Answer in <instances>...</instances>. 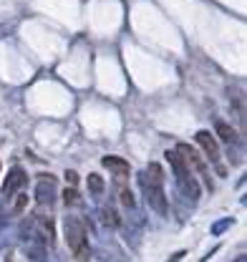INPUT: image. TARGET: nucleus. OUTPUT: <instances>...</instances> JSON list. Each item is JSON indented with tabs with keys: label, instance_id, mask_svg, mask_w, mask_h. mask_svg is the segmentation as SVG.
Returning a JSON list of instances; mask_svg holds the SVG:
<instances>
[{
	"label": "nucleus",
	"instance_id": "obj_1",
	"mask_svg": "<svg viewBox=\"0 0 247 262\" xmlns=\"http://www.w3.org/2000/svg\"><path fill=\"white\" fill-rule=\"evenodd\" d=\"M66 242L73 252V257L78 262H86L91 257V247H89V232L86 227L76 220V217H68L66 220Z\"/></svg>",
	"mask_w": 247,
	"mask_h": 262
},
{
	"label": "nucleus",
	"instance_id": "obj_2",
	"mask_svg": "<svg viewBox=\"0 0 247 262\" xmlns=\"http://www.w3.org/2000/svg\"><path fill=\"white\" fill-rule=\"evenodd\" d=\"M20 239H23L26 255H28L33 262H46V257H48V245H46L43 237L38 234V229L33 225V217L23 220V225H20Z\"/></svg>",
	"mask_w": 247,
	"mask_h": 262
},
{
	"label": "nucleus",
	"instance_id": "obj_3",
	"mask_svg": "<svg viewBox=\"0 0 247 262\" xmlns=\"http://www.w3.org/2000/svg\"><path fill=\"white\" fill-rule=\"evenodd\" d=\"M167 159L169 164L174 166V174H177V182H179V187H182V192H184L189 199H199V184H197V179H194V174H192V169L182 162V157L172 149V151H167Z\"/></svg>",
	"mask_w": 247,
	"mask_h": 262
},
{
	"label": "nucleus",
	"instance_id": "obj_4",
	"mask_svg": "<svg viewBox=\"0 0 247 262\" xmlns=\"http://www.w3.org/2000/svg\"><path fill=\"white\" fill-rule=\"evenodd\" d=\"M144 192H147L149 207L154 209L159 217H167L169 204H167V196H164V187H161V184H152V187H144Z\"/></svg>",
	"mask_w": 247,
	"mask_h": 262
},
{
	"label": "nucleus",
	"instance_id": "obj_5",
	"mask_svg": "<svg viewBox=\"0 0 247 262\" xmlns=\"http://www.w3.org/2000/svg\"><path fill=\"white\" fill-rule=\"evenodd\" d=\"M53 196H56V179L53 177H40L38 187H35V202L40 207H51Z\"/></svg>",
	"mask_w": 247,
	"mask_h": 262
},
{
	"label": "nucleus",
	"instance_id": "obj_6",
	"mask_svg": "<svg viewBox=\"0 0 247 262\" xmlns=\"http://www.w3.org/2000/svg\"><path fill=\"white\" fill-rule=\"evenodd\" d=\"M26 182H28V174H26L20 166H15V169L8 174V179H5V184H3V192H5L8 196L20 194L23 187H26Z\"/></svg>",
	"mask_w": 247,
	"mask_h": 262
},
{
	"label": "nucleus",
	"instance_id": "obj_7",
	"mask_svg": "<svg viewBox=\"0 0 247 262\" xmlns=\"http://www.w3.org/2000/svg\"><path fill=\"white\" fill-rule=\"evenodd\" d=\"M33 225L38 229V234L43 237V242L51 247L53 245V239H56V227H53V220L46 214V212H38L35 217H33Z\"/></svg>",
	"mask_w": 247,
	"mask_h": 262
},
{
	"label": "nucleus",
	"instance_id": "obj_8",
	"mask_svg": "<svg viewBox=\"0 0 247 262\" xmlns=\"http://www.w3.org/2000/svg\"><path fill=\"white\" fill-rule=\"evenodd\" d=\"M177 154L182 157V162H184L189 169H197V171H199V174H202V177L207 179V166H204V162L199 159V154H197V151H194L192 146H187V144H179V146H177ZM207 182H210V179H207Z\"/></svg>",
	"mask_w": 247,
	"mask_h": 262
},
{
	"label": "nucleus",
	"instance_id": "obj_9",
	"mask_svg": "<svg viewBox=\"0 0 247 262\" xmlns=\"http://www.w3.org/2000/svg\"><path fill=\"white\" fill-rule=\"evenodd\" d=\"M197 144H199V149H202L212 162L219 159V144L215 141V136H212L210 131H197Z\"/></svg>",
	"mask_w": 247,
	"mask_h": 262
},
{
	"label": "nucleus",
	"instance_id": "obj_10",
	"mask_svg": "<svg viewBox=\"0 0 247 262\" xmlns=\"http://www.w3.org/2000/svg\"><path fill=\"white\" fill-rule=\"evenodd\" d=\"M101 164L106 166V169H114L121 179H126L129 177V162H123V159H119V157H104L101 159Z\"/></svg>",
	"mask_w": 247,
	"mask_h": 262
},
{
	"label": "nucleus",
	"instance_id": "obj_11",
	"mask_svg": "<svg viewBox=\"0 0 247 262\" xmlns=\"http://www.w3.org/2000/svg\"><path fill=\"white\" fill-rule=\"evenodd\" d=\"M98 214H101V222H104L106 227H119V222H121V220H119V214H116L111 207H101V212H98Z\"/></svg>",
	"mask_w": 247,
	"mask_h": 262
},
{
	"label": "nucleus",
	"instance_id": "obj_12",
	"mask_svg": "<svg viewBox=\"0 0 247 262\" xmlns=\"http://www.w3.org/2000/svg\"><path fill=\"white\" fill-rule=\"evenodd\" d=\"M215 131H217V136H219L222 141H235V129H232L230 124H224V121H219V119H217Z\"/></svg>",
	"mask_w": 247,
	"mask_h": 262
},
{
	"label": "nucleus",
	"instance_id": "obj_13",
	"mask_svg": "<svg viewBox=\"0 0 247 262\" xmlns=\"http://www.w3.org/2000/svg\"><path fill=\"white\" fill-rule=\"evenodd\" d=\"M89 189H91V194H104V179L98 177V174H91L89 177Z\"/></svg>",
	"mask_w": 247,
	"mask_h": 262
},
{
	"label": "nucleus",
	"instance_id": "obj_14",
	"mask_svg": "<svg viewBox=\"0 0 247 262\" xmlns=\"http://www.w3.org/2000/svg\"><path fill=\"white\" fill-rule=\"evenodd\" d=\"M119 199H121L123 207H129V209H134V204H136V199H134L129 187H121V189H119Z\"/></svg>",
	"mask_w": 247,
	"mask_h": 262
},
{
	"label": "nucleus",
	"instance_id": "obj_15",
	"mask_svg": "<svg viewBox=\"0 0 247 262\" xmlns=\"http://www.w3.org/2000/svg\"><path fill=\"white\" fill-rule=\"evenodd\" d=\"M232 225H235V220H232V217H227V220H219V222H215V225H212V234H222L224 229H230Z\"/></svg>",
	"mask_w": 247,
	"mask_h": 262
},
{
	"label": "nucleus",
	"instance_id": "obj_16",
	"mask_svg": "<svg viewBox=\"0 0 247 262\" xmlns=\"http://www.w3.org/2000/svg\"><path fill=\"white\" fill-rule=\"evenodd\" d=\"M26 204H28V196L20 192V194H18V202H15V209H13V212H15V214H18V212H23V209H26Z\"/></svg>",
	"mask_w": 247,
	"mask_h": 262
},
{
	"label": "nucleus",
	"instance_id": "obj_17",
	"mask_svg": "<svg viewBox=\"0 0 247 262\" xmlns=\"http://www.w3.org/2000/svg\"><path fill=\"white\" fill-rule=\"evenodd\" d=\"M63 199H66V204H73V202H78V194H76V189H71V187H68V189L63 192Z\"/></svg>",
	"mask_w": 247,
	"mask_h": 262
},
{
	"label": "nucleus",
	"instance_id": "obj_18",
	"mask_svg": "<svg viewBox=\"0 0 247 262\" xmlns=\"http://www.w3.org/2000/svg\"><path fill=\"white\" fill-rule=\"evenodd\" d=\"M66 179H68V184H73V187H76V182H78V174H76V171H66Z\"/></svg>",
	"mask_w": 247,
	"mask_h": 262
},
{
	"label": "nucleus",
	"instance_id": "obj_19",
	"mask_svg": "<svg viewBox=\"0 0 247 262\" xmlns=\"http://www.w3.org/2000/svg\"><path fill=\"white\" fill-rule=\"evenodd\" d=\"M182 257H184V252H179V255H174V257H169V262H179V260H182Z\"/></svg>",
	"mask_w": 247,
	"mask_h": 262
}]
</instances>
